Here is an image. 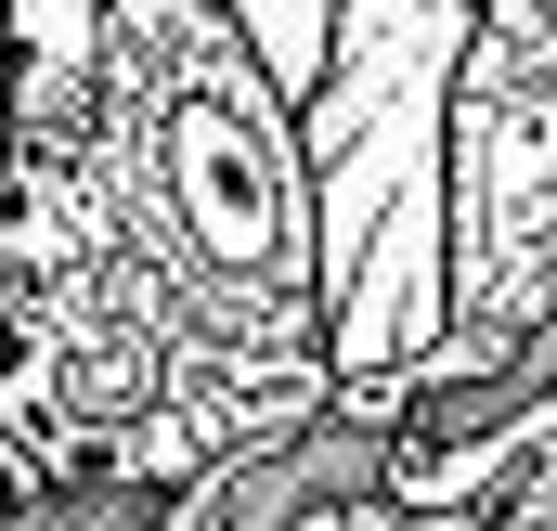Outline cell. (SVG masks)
Returning <instances> with one entry per match:
<instances>
[{
  "instance_id": "1",
  "label": "cell",
  "mask_w": 557,
  "mask_h": 531,
  "mask_svg": "<svg viewBox=\"0 0 557 531\" xmlns=\"http://www.w3.org/2000/svg\"><path fill=\"white\" fill-rule=\"evenodd\" d=\"M337 402L311 131L234 0L13 26L0 415L52 480L195 493Z\"/></svg>"
},
{
  "instance_id": "2",
  "label": "cell",
  "mask_w": 557,
  "mask_h": 531,
  "mask_svg": "<svg viewBox=\"0 0 557 531\" xmlns=\"http://www.w3.org/2000/svg\"><path fill=\"white\" fill-rule=\"evenodd\" d=\"M480 0H337V65L298 104L324 208V324L337 402L389 415L441 376L454 337V78Z\"/></svg>"
},
{
  "instance_id": "3",
  "label": "cell",
  "mask_w": 557,
  "mask_h": 531,
  "mask_svg": "<svg viewBox=\"0 0 557 531\" xmlns=\"http://www.w3.org/2000/svg\"><path fill=\"white\" fill-rule=\"evenodd\" d=\"M557 324V0H480L454 78V337L441 376Z\"/></svg>"
},
{
  "instance_id": "4",
  "label": "cell",
  "mask_w": 557,
  "mask_h": 531,
  "mask_svg": "<svg viewBox=\"0 0 557 531\" xmlns=\"http://www.w3.org/2000/svg\"><path fill=\"white\" fill-rule=\"evenodd\" d=\"M428 531H557V441H545V454H519L506 480H480L467 506H441Z\"/></svg>"
},
{
  "instance_id": "5",
  "label": "cell",
  "mask_w": 557,
  "mask_h": 531,
  "mask_svg": "<svg viewBox=\"0 0 557 531\" xmlns=\"http://www.w3.org/2000/svg\"><path fill=\"white\" fill-rule=\"evenodd\" d=\"M298 531H428L403 493H350V506H324V519H298Z\"/></svg>"
},
{
  "instance_id": "6",
  "label": "cell",
  "mask_w": 557,
  "mask_h": 531,
  "mask_svg": "<svg viewBox=\"0 0 557 531\" xmlns=\"http://www.w3.org/2000/svg\"><path fill=\"white\" fill-rule=\"evenodd\" d=\"M0 91H13V0H0Z\"/></svg>"
}]
</instances>
